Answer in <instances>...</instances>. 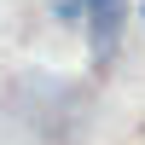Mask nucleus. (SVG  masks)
Wrapping results in <instances>:
<instances>
[{"label": "nucleus", "mask_w": 145, "mask_h": 145, "mask_svg": "<svg viewBox=\"0 0 145 145\" xmlns=\"http://www.w3.org/2000/svg\"><path fill=\"white\" fill-rule=\"evenodd\" d=\"M76 12L87 18L93 52H99V58H110V52H116V41H122V12H128V0H81Z\"/></svg>", "instance_id": "obj_1"}]
</instances>
